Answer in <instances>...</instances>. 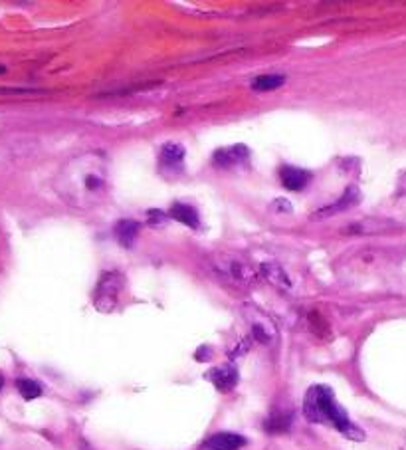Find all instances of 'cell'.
<instances>
[{
    "instance_id": "1",
    "label": "cell",
    "mask_w": 406,
    "mask_h": 450,
    "mask_svg": "<svg viewBox=\"0 0 406 450\" xmlns=\"http://www.w3.org/2000/svg\"><path fill=\"white\" fill-rule=\"evenodd\" d=\"M303 413L311 423L333 425L343 436L351 440H359V442L365 440V432L351 423L347 411L337 403L335 393L325 385H315L307 391L305 401H303Z\"/></svg>"
},
{
    "instance_id": "2",
    "label": "cell",
    "mask_w": 406,
    "mask_h": 450,
    "mask_svg": "<svg viewBox=\"0 0 406 450\" xmlns=\"http://www.w3.org/2000/svg\"><path fill=\"white\" fill-rule=\"evenodd\" d=\"M121 289H123V276L119 272L104 274L99 284H97V289H95L93 306L97 307L99 311H104V313L113 311L115 306H117Z\"/></svg>"
},
{
    "instance_id": "3",
    "label": "cell",
    "mask_w": 406,
    "mask_h": 450,
    "mask_svg": "<svg viewBox=\"0 0 406 450\" xmlns=\"http://www.w3.org/2000/svg\"><path fill=\"white\" fill-rule=\"evenodd\" d=\"M396 228V222L389 218H377V216H367L359 222H353L345 228V235H383Z\"/></svg>"
},
{
    "instance_id": "4",
    "label": "cell",
    "mask_w": 406,
    "mask_h": 450,
    "mask_svg": "<svg viewBox=\"0 0 406 450\" xmlns=\"http://www.w3.org/2000/svg\"><path fill=\"white\" fill-rule=\"evenodd\" d=\"M246 445V438L234 432H218L202 442L200 450H240Z\"/></svg>"
},
{
    "instance_id": "5",
    "label": "cell",
    "mask_w": 406,
    "mask_h": 450,
    "mask_svg": "<svg viewBox=\"0 0 406 450\" xmlns=\"http://www.w3.org/2000/svg\"><path fill=\"white\" fill-rule=\"evenodd\" d=\"M206 379L212 381V385L222 391V393H228L232 391L236 385H238V371L230 365H222V367H216L206 373Z\"/></svg>"
},
{
    "instance_id": "6",
    "label": "cell",
    "mask_w": 406,
    "mask_h": 450,
    "mask_svg": "<svg viewBox=\"0 0 406 450\" xmlns=\"http://www.w3.org/2000/svg\"><path fill=\"white\" fill-rule=\"evenodd\" d=\"M359 189L351 185V187H347V191L339 197L335 204H331V206H325V209H321L318 213H313V218H325V216H331L337 215V213H343V211H347V209H353L355 204L359 202Z\"/></svg>"
},
{
    "instance_id": "7",
    "label": "cell",
    "mask_w": 406,
    "mask_h": 450,
    "mask_svg": "<svg viewBox=\"0 0 406 450\" xmlns=\"http://www.w3.org/2000/svg\"><path fill=\"white\" fill-rule=\"evenodd\" d=\"M248 157H250V151L246 145H232L226 149H218L214 153V163L220 167H234V165L248 161Z\"/></svg>"
},
{
    "instance_id": "8",
    "label": "cell",
    "mask_w": 406,
    "mask_h": 450,
    "mask_svg": "<svg viewBox=\"0 0 406 450\" xmlns=\"http://www.w3.org/2000/svg\"><path fill=\"white\" fill-rule=\"evenodd\" d=\"M280 177H282V182L285 189L289 191H303L309 180H311V173L305 171V169H298V167H282L280 171Z\"/></svg>"
},
{
    "instance_id": "9",
    "label": "cell",
    "mask_w": 406,
    "mask_h": 450,
    "mask_svg": "<svg viewBox=\"0 0 406 450\" xmlns=\"http://www.w3.org/2000/svg\"><path fill=\"white\" fill-rule=\"evenodd\" d=\"M184 161V147L178 143H167L160 149V165L165 169H180Z\"/></svg>"
},
{
    "instance_id": "10",
    "label": "cell",
    "mask_w": 406,
    "mask_h": 450,
    "mask_svg": "<svg viewBox=\"0 0 406 450\" xmlns=\"http://www.w3.org/2000/svg\"><path fill=\"white\" fill-rule=\"evenodd\" d=\"M260 270H262V276H264L270 284H274V286H278V288L282 289H287L291 286L289 276L285 274V270H283L280 264H276V262H264V264L260 266Z\"/></svg>"
},
{
    "instance_id": "11",
    "label": "cell",
    "mask_w": 406,
    "mask_h": 450,
    "mask_svg": "<svg viewBox=\"0 0 406 450\" xmlns=\"http://www.w3.org/2000/svg\"><path fill=\"white\" fill-rule=\"evenodd\" d=\"M171 216L178 220V222H182L184 226H189V228H198L200 226V216L196 213L193 206H189V204H184V202H175L173 206H171Z\"/></svg>"
},
{
    "instance_id": "12",
    "label": "cell",
    "mask_w": 406,
    "mask_h": 450,
    "mask_svg": "<svg viewBox=\"0 0 406 450\" xmlns=\"http://www.w3.org/2000/svg\"><path fill=\"white\" fill-rule=\"evenodd\" d=\"M139 228H141V224L135 220H119L115 226V236H117L119 244L125 248H131L135 238L139 235Z\"/></svg>"
},
{
    "instance_id": "13",
    "label": "cell",
    "mask_w": 406,
    "mask_h": 450,
    "mask_svg": "<svg viewBox=\"0 0 406 450\" xmlns=\"http://www.w3.org/2000/svg\"><path fill=\"white\" fill-rule=\"evenodd\" d=\"M252 335L260 343H272L276 338V327L270 320H265L264 316H258L256 320H252Z\"/></svg>"
},
{
    "instance_id": "14",
    "label": "cell",
    "mask_w": 406,
    "mask_h": 450,
    "mask_svg": "<svg viewBox=\"0 0 406 450\" xmlns=\"http://www.w3.org/2000/svg\"><path fill=\"white\" fill-rule=\"evenodd\" d=\"M226 270H228L230 278L240 282V284H250L256 278V274L252 272V268L248 266L246 262H240V260H234V258L226 264Z\"/></svg>"
},
{
    "instance_id": "15",
    "label": "cell",
    "mask_w": 406,
    "mask_h": 450,
    "mask_svg": "<svg viewBox=\"0 0 406 450\" xmlns=\"http://www.w3.org/2000/svg\"><path fill=\"white\" fill-rule=\"evenodd\" d=\"M285 84V75L280 73H265V75H258L256 80H252V90L256 91H274L278 90L280 86Z\"/></svg>"
},
{
    "instance_id": "16",
    "label": "cell",
    "mask_w": 406,
    "mask_h": 450,
    "mask_svg": "<svg viewBox=\"0 0 406 450\" xmlns=\"http://www.w3.org/2000/svg\"><path fill=\"white\" fill-rule=\"evenodd\" d=\"M291 425V414L289 413H272L265 418V431L270 434H280V432L289 431Z\"/></svg>"
},
{
    "instance_id": "17",
    "label": "cell",
    "mask_w": 406,
    "mask_h": 450,
    "mask_svg": "<svg viewBox=\"0 0 406 450\" xmlns=\"http://www.w3.org/2000/svg\"><path fill=\"white\" fill-rule=\"evenodd\" d=\"M18 391H20V395L24 396L26 401H32V399H38V396L42 395V387L32 381V379H20L16 383Z\"/></svg>"
},
{
    "instance_id": "18",
    "label": "cell",
    "mask_w": 406,
    "mask_h": 450,
    "mask_svg": "<svg viewBox=\"0 0 406 450\" xmlns=\"http://www.w3.org/2000/svg\"><path fill=\"white\" fill-rule=\"evenodd\" d=\"M147 215H149L147 216V222H149V226H153V228H163V226L169 222V216L165 215L163 211H155V209H153V211H149Z\"/></svg>"
},
{
    "instance_id": "19",
    "label": "cell",
    "mask_w": 406,
    "mask_h": 450,
    "mask_svg": "<svg viewBox=\"0 0 406 450\" xmlns=\"http://www.w3.org/2000/svg\"><path fill=\"white\" fill-rule=\"evenodd\" d=\"M211 347H200L198 351H196V361H208L211 359Z\"/></svg>"
},
{
    "instance_id": "20",
    "label": "cell",
    "mask_w": 406,
    "mask_h": 450,
    "mask_svg": "<svg viewBox=\"0 0 406 450\" xmlns=\"http://www.w3.org/2000/svg\"><path fill=\"white\" fill-rule=\"evenodd\" d=\"M278 206H280V211L291 213V204H287V202H285V198H278Z\"/></svg>"
},
{
    "instance_id": "21",
    "label": "cell",
    "mask_w": 406,
    "mask_h": 450,
    "mask_svg": "<svg viewBox=\"0 0 406 450\" xmlns=\"http://www.w3.org/2000/svg\"><path fill=\"white\" fill-rule=\"evenodd\" d=\"M2 385H4V379H2V375H0V389H2Z\"/></svg>"
},
{
    "instance_id": "22",
    "label": "cell",
    "mask_w": 406,
    "mask_h": 450,
    "mask_svg": "<svg viewBox=\"0 0 406 450\" xmlns=\"http://www.w3.org/2000/svg\"><path fill=\"white\" fill-rule=\"evenodd\" d=\"M2 72H4V68H2V66H0V73H2Z\"/></svg>"
}]
</instances>
